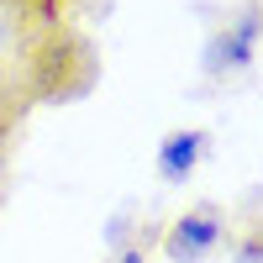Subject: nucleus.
<instances>
[{"instance_id": "6", "label": "nucleus", "mask_w": 263, "mask_h": 263, "mask_svg": "<svg viewBox=\"0 0 263 263\" xmlns=\"http://www.w3.org/2000/svg\"><path fill=\"white\" fill-rule=\"evenodd\" d=\"M116 263H147V258H142V248H121V258H116Z\"/></svg>"}, {"instance_id": "4", "label": "nucleus", "mask_w": 263, "mask_h": 263, "mask_svg": "<svg viewBox=\"0 0 263 263\" xmlns=\"http://www.w3.org/2000/svg\"><path fill=\"white\" fill-rule=\"evenodd\" d=\"M211 153V132L200 126H179V132H168V137L158 142V174L168 184H184L195 168H200V158Z\"/></svg>"}, {"instance_id": "5", "label": "nucleus", "mask_w": 263, "mask_h": 263, "mask_svg": "<svg viewBox=\"0 0 263 263\" xmlns=\"http://www.w3.org/2000/svg\"><path fill=\"white\" fill-rule=\"evenodd\" d=\"M237 263H263V232L248 227V242L237 248Z\"/></svg>"}, {"instance_id": "2", "label": "nucleus", "mask_w": 263, "mask_h": 263, "mask_svg": "<svg viewBox=\"0 0 263 263\" xmlns=\"http://www.w3.org/2000/svg\"><path fill=\"white\" fill-rule=\"evenodd\" d=\"M258 37H263V11H258V6H248L242 16L232 21V27H221V32H216V37L205 42V53H200V69H205V79L242 74L248 63H253Z\"/></svg>"}, {"instance_id": "1", "label": "nucleus", "mask_w": 263, "mask_h": 263, "mask_svg": "<svg viewBox=\"0 0 263 263\" xmlns=\"http://www.w3.org/2000/svg\"><path fill=\"white\" fill-rule=\"evenodd\" d=\"M58 42L63 32L48 0H0V105H6V121L53 90L48 74L63 63Z\"/></svg>"}, {"instance_id": "3", "label": "nucleus", "mask_w": 263, "mask_h": 263, "mask_svg": "<svg viewBox=\"0 0 263 263\" xmlns=\"http://www.w3.org/2000/svg\"><path fill=\"white\" fill-rule=\"evenodd\" d=\"M221 242H227L221 211H216V205H195V211H184L179 221L168 227V237H163V258H174V263H205Z\"/></svg>"}]
</instances>
